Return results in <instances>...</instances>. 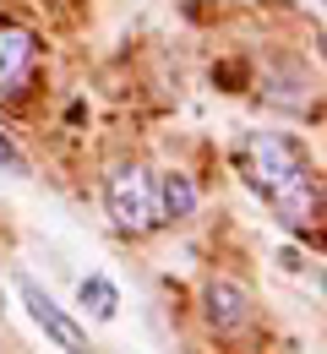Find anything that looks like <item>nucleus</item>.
Returning a JSON list of instances; mask_svg holds the SVG:
<instances>
[{"label": "nucleus", "instance_id": "nucleus-3", "mask_svg": "<svg viewBox=\"0 0 327 354\" xmlns=\"http://www.w3.org/2000/svg\"><path fill=\"white\" fill-rule=\"evenodd\" d=\"M17 300H22V310H28V322L44 333L55 349L88 354V333H82V322H77L66 306H55V295H49V289H39L33 278H17Z\"/></svg>", "mask_w": 327, "mask_h": 354}, {"label": "nucleus", "instance_id": "nucleus-6", "mask_svg": "<svg viewBox=\"0 0 327 354\" xmlns=\"http://www.w3.org/2000/svg\"><path fill=\"white\" fill-rule=\"evenodd\" d=\"M33 33L28 28H17V22H0V88H17L22 77H28V66H33Z\"/></svg>", "mask_w": 327, "mask_h": 354}, {"label": "nucleus", "instance_id": "nucleus-2", "mask_svg": "<svg viewBox=\"0 0 327 354\" xmlns=\"http://www.w3.org/2000/svg\"><path fill=\"white\" fill-rule=\"evenodd\" d=\"M104 213L120 234H147L158 223V207H153V175L142 164H115L109 180H104Z\"/></svg>", "mask_w": 327, "mask_h": 354}, {"label": "nucleus", "instance_id": "nucleus-9", "mask_svg": "<svg viewBox=\"0 0 327 354\" xmlns=\"http://www.w3.org/2000/svg\"><path fill=\"white\" fill-rule=\"evenodd\" d=\"M289 354H295V349H289Z\"/></svg>", "mask_w": 327, "mask_h": 354}, {"label": "nucleus", "instance_id": "nucleus-5", "mask_svg": "<svg viewBox=\"0 0 327 354\" xmlns=\"http://www.w3.org/2000/svg\"><path fill=\"white\" fill-rule=\"evenodd\" d=\"M153 207H158V223H186L202 207V191L186 169H164V175H153Z\"/></svg>", "mask_w": 327, "mask_h": 354}, {"label": "nucleus", "instance_id": "nucleus-1", "mask_svg": "<svg viewBox=\"0 0 327 354\" xmlns=\"http://www.w3.org/2000/svg\"><path fill=\"white\" fill-rule=\"evenodd\" d=\"M245 169H251V185L273 202V213L289 229L317 223V213H322V185L311 175L300 142H289L279 131H251L245 136Z\"/></svg>", "mask_w": 327, "mask_h": 354}, {"label": "nucleus", "instance_id": "nucleus-8", "mask_svg": "<svg viewBox=\"0 0 327 354\" xmlns=\"http://www.w3.org/2000/svg\"><path fill=\"white\" fill-rule=\"evenodd\" d=\"M0 175L28 180V158H22V147H17V142H11L6 131H0Z\"/></svg>", "mask_w": 327, "mask_h": 354}, {"label": "nucleus", "instance_id": "nucleus-7", "mask_svg": "<svg viewBox=\"0 0 327 354\" xmlns=\"http://www.w3.org/2000/svg\"><path fill=\"white\" fill-rule=\"evenodd\" d=\"M77 300L93 310L98 322H115V310H120V289L104 278V272H93V278H82V289H77Z\"/></svg>", "mask_w": 327, "mask_h": 354}, {"label": "nucleus", "instance_id": "nucleus-4", "mask_svg": "<svg viewBox=\"0 0 327 354\" xmlns=\"http://www.w3.org/2000/svg\"><path fill=\"white\" fill-rule=\"evenodd\" d=\"M202 310H207V327H218V333L251 327V295H245L234 278H213V283L202 289Z\"/></svg>", "mask_w": 327, "mask_h": 354}]
</instances>
